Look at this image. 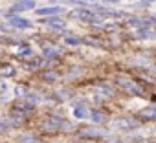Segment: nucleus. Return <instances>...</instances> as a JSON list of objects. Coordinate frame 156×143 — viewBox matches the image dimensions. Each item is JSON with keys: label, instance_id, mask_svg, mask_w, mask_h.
I'll use <instances>...</instances> for the list:
<instances>
[{"label": "nucleus", "instance_id": "obj_13", "mask_svg": "<svg viewBox=\"0 0 156 143\" xmlns=\"http://www.w3.org/2000/svg\"><path fill=\"white\" fill-rule=\"evenodd\" d=\"M44 77H46L48 81H55V79H57V74H51V72H48V74H44Z\"/></svg>", "mask_w": 156, "mask_h": 143}, {"label": "nucleus", "instance_id": "obj_15", "mask_svg": "<svg viewBox=\"0 0 156 143\" xmlns=\"http://www.w3.org/2000/svg\"><path fill=\"white\" fill-rule=\"evenodd\" d=\"M79 4H83V2H96V0H77Z\"/></svg>", "mask_w": 156, "mask_h": 143}, {"label": "nucleus", "instance_id": "obj_14", "mask_svg": "<svg viewBox=\"0 0 156 143\" xmlns=\"http://www.w3.org/2000/svg\"><path fill=\"white\" fill-rule=\"evenodd\" d=\"M20 143H39V141H37L35 138H24V139H22Z\"/></svg>", "mask_w": 156, "mask_h": 143}, {"label": "nucleus", "instance_id": "obj_1", "mask_svg": "<svg viewBox=\"0 0 156 143\" xmlns=\"http://www.w3.org/2000/svg\"><path fill=\"white\" fill-rule=\"evenodd\" d=\"M118 85H119V88L123 90V92H127V94H132V96H141V88L134 83V79H130V77H118Z\"/></svg>", "mask_w": 156, "mask_h": 143}, {"label": "nucleus", "instance_id": "obj_17", "mask_svg": "<svg viewBox=\"0 0 156 143\" xmlns=\"http://www.w3.org/2000/svg\"><path fill=\"white\" fill-rule=\"evenodd\" d=\"M143 2H152V0H143Z\"/></svg>", "mask_w": 156, "mask_h": 143}, {"label": "nucleus", "instance_id": "obj_6", "mask_svg": "<svg viewBox=\"0 0 156 143\" xmlns=\"http://www.w3.org/2000/svg\"><path fill=\"white\" fill-rule=\"evenodd\" d=\"M61 13H62V8L61 6H50V8L37 9V15H42V17H46V15H61Z\"/></svg>", "mask_w": 156, "mask_h": 143}, {"label": "nucleus", "instance_id": "obj_12", "mask_svg": "<svg viewBox=\"0 0 156 143\" xmlns=\"http://www.w3.org/2000/svg\"><path fill=\"white\" fill-rule=\"evenodd\" d=\"M66 44H70V46H79L81 40H79V39H75V37H66Z\"/></svg>", "mask_w": 156, "mask_h": 143}, {"label": "nucleus", "instance_id": "obj_5", "mask_svg": "<svg viewBox=\"0 0 156 143\" xmlns=\"http://www.w3.org/2000/svg\"><path fill=\"white\" fill-rule=\"evenodd\" d=\"M81 134H83L85 138H101V136H105L107 132L101 130V128H96V127H88V128H83Z\"/></svg>", "mask_w": 156, "mask_h": 143}, {"label": "nucleus", "instance_id": "obj_3", "mask_svg": "<svg viewBox=\"0 0 156 143\" xmlns=\"http://www.w3.org/2000/svg\"><path fill=\"white\" fill-rule=\"evenodd\" d=\"M8 20L11 26L19 28V30H26V28H31V22L28 19H22V17H17V15H8Z\"/></svg>", "mask_w": 156, "mask_h": 143}, {"label": "nucleus", "instance_id": "obj_18", "mask_svg": "<svg viewBox=\"0 0 156 143\" xmlns=\"http://www.w3.org/2000/svg\"><path fill=\"white\" fill-rule=\"evenodd\" d=\"M152 19H154V20H156V15H154V17H152Z\"/></svg>", "mask_w": 156, "mask_h": 143}, {"label": "nucleus", "instance_id": "obj_9", "mask_svg": "<svg viewBox=\"0 0 156 143\" xmlns=\"http://www.w3.org/2000/svg\"><path fill=\"white\" fill-rule=\"evenodd\" d=\"M116 125L119 128H132V127H136V121L134 119H118Z\"/></svg>", "mask_w": 156, "mask_h": 143}, {"label": "nucleus", "instance_id": "obj_2", "mask_svg": "<svg viewBox=\"0 0 156 143\" xmlns=\"http://www.w3.org/2000/svg\"><path fill=\"white\" fill-rule=\"evenodd\" d=\"M30 9H35V0H19L15 2L9 9L8 15H13V13H19V11H30Z\"/></svg>", "mask_w": 156, "mask_h": 143}, {"label": "nucleus", "instance_id": "obj_7", "mask_svg": "<svg viewBox=\"0 0 156 143\" xmlns=\"http://www.w3.org/2000/svg\"><path fill=\"white\" fill-rule=\"evenodd\" d=\"M138 117H141V119H156V106H147V108H143V110L138 114Z\"/></svg>", "mask_w": 156, "mask_h": 143}, {"label": "nucleus", "instance_id": "obj_8", "mask_svg": "<svg viewBox=\"0 0 156 143\" xmlns=\"http://www.w3.org/2000/svg\"><path fill=\"white\" fill-rule=\"evenodd\" d=\"M44 22H46L48 26L55 28V30H61V28H64V20H61V19H46Z\"/></svg>", "mask_w": 156, "mask_h": 143}, {"label": "nucleus", "instance_id": "obj_11", "mask_svg": "<svg viewBox=\"0 0 156 143\" xmlns=\"http://www.w3.org/2000/svg\"><path fill=\"white\" fill-rule=\"evenodd\" d=\"M136 37L138 39H154L156 35L152 31H149V30H140V31H136Z\"/></svg>", "mask_w": 156, "mask_h": 143}, {"label": "nucleus", "instance_id": "obj_10", "mask_svg": "<svg viewBox=\"0 0 156 143\" xmlns=\"http://www.w3.org/2000/svg\"><path fill=\"white\" fill-rule=\"evenodd\" d=\"M90 117H92V121H94V123H103V121L107 119V116H105L103 112H98V110H92Z\"/></svg>", "mask_w": 156, "mask_h": 143}, {"label": "nucleus", "instance_id": "obj_4", "mask_svg": "<svg viewBox=\"0 0 156 143\" xmlns=\"http://www.w3.org/2000/svg\"><path fill=\"white\" fill-rule=\"evenodd\" d=\"M90 110L85 106V105H81V103H77V105H73V116L77 117V119H88L90 117Z\"/></svg>", "mask_w": 156, "mask_h": 143}, {"label": "nucleus", "instance_id": "obj_19", "mask_svg": "<svg viewBox=\"0 0 156 143\" xmlns=\"http://www.w3.org/2000/svg\"><path fill=\"white\" fill-rule=\"evenodd\" d=\"M114 143H118V141H114Z\"/></svg>", "mask_w": 156, "mask_h": 143}, {"label": "nucleus", "instance_id": "obj_16", "mask_svg": "<svg viewBox=\"0 0 156 143\" xmlns=\"http://www.w3.org/2000/svg\"><path fill=\"white\" fill-rule=\"evenodd\" d=\"M107 2H119V0H107Z\"/></svg>", "mask_w": 156, "mask_h": 143}]
</instances>
